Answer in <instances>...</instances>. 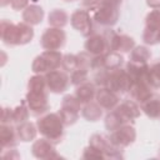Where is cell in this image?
I'll return each mask as SVG.
<instances>
[{
	"label": "cell",
	"mask_w": 160,
	"mask_h": 160,
	"mask_svg": "<svg viewBox=\"0 0 160 160\" xmlns=\"http://www.w3.org/2000/svg\"><path fill=\"white\" fill-rule=\"evenodd\" d=\"M40 134L50 140L51 142H59L64 134V122L59 115V112L48 114L40 118L36 122Z\"/></svg>",
	"instance_id": "1"
},
{
	"label": "cell",
	"mask_w": 160,
	"mask_h": 160,
	"mask_svg": "<svg viewBox=\"0 0 160 160\" xmlns=\"http://www.w3.org/2000/svg\"><path fill=\"white\" fill-rule=\"evenodd\" d=\"M61 62H62L61 52L56 50H46L41 55L35 58L31 69L35 74H45L56 70V68L60 66Z\"/></svg>",
	"instance_id": "2"
},
{
	"label": "cell",
	"mask_w": 160,
	"mask_h": 160,
	"mask_svg": "<svg viewBox=\"0 0 160 160\" xmlns=\"http://www.w3.org/2000/svg\"><path fill=\"white\" fill-rule=\"evenodd\" d=\"M105 86L114 92L122 94V92H126L130 90L131 80H130L126 70L118 68V69H112V70H110V72H108Z\"/></svg>",
	"instance_id": "3"
},
{
	"label": "cell",
	"mask_w": 160,
	"mask_h": 160,
	"mask_svg": "<svg viewBox=\"0 0 160 160\" xmlns=\"http://www.w3.org/2000/svg\"><path fill=\"white\" fill-rule=\"evenodd\" d=\"M66 35L60 28H50L42 34L40 44L45 50H59L64 46Z\"/></svg>",
	"instance_id": "4"
},
{
	"label": "cell",
	"mask_w": 160,
	"mask_h": 160,
	"mask_svg": "<svg viewBox=\"0 0 160 160\" xmlns=\"http://www.w3.org/2000/svg\"><path fill=\"white\" fill-rule=\"evenodd\" d=\"M119 18V10L116 6L100 2L94 9V20L101 25L111 26L118 21Z\"/></svg>",
	"instance_id": "5"
},
{
	"label": "cell",
	"mask_w": 160,
	"mask_h": 160,
	"mask_svg": "<svg viewBox=\"0 0 160 160\" xmlns=\"http://www.w3.org/2000/svg\"><path fill=\"white\" fill-rule=\"evenodd\" d=\"M135 139H136V131L132 126H130L128 124H125V125L120 126L119 129H116L115 131H112L109 138L110 142L116 149H121V148L130 145L131 142H134Z\"/></svg>",
	"instance_id": "6"
},
{
	"label": "cell",
	"mask_w": 160,
	"mask_h": 160,
	"mask_svg": "<svg viewBox=\"0 0 160 160\" xmlns=\"http://www.w3.org/2000/svg\"><path fill=\"white\" fill-rule=\"evenodd\" d=\"M45 80H46L48 89L55 94H60V92L65 91L68 89L69 81H70L68 74L64 71H59V70H52V71L46 72Z\"/></svg>",
	"instance_id": "7"
},
{
	"label": "cell",
	"mask_w": 160,
	"mask_h": 160,
	"mask_svg": "<svg viewBox=\"0 0 160 160\" xmlns=\"http://www.w3.org/2000/svg\"><path fill=\"white\" fill-rule=\"evenodd\" d=\"M26 102H28L29 109L32 112V115H39V114L45 112L49 109L46 90H42V91H28Z\"/></svg>",
	"instance_id": "8"
},
{
	"label": "cell",
	"mask_w": 160,
	"mask_h": 160,
	"mask_svg": "<svg viewBox=\"0 0 160 160\" xmlns=\"http://www.w3.org/2000/svg\"><path fill=\"white\" fill-rule=\"evenodd\" d=\"M70 21H71V25L75 30H78L80 34L88 36L90 35L91 32V29H92V25H91V18H90V14L84 10V9H79L76 10L71 18H70Z\"/></svg>",
	"instance_id": "9"
},
{
	"label": "cell",
	"mask_w": 160,
	"mask_h": 160,
	"mask_svg": "<svg viewBox=\"0 0 160 160\" xmlns=\"http://www.w3.org/2000/svg\"><path fill=\"white\" fill-rule=\"evenodd\" d=\"M0 34L1 40L6 45H20V30L18 24L2 20L0 24Z\"/></svg>",
	"instance_id": "10"
},
{
	"label": "cell",
	"mask_w": 160,
	"mask_h": 160,
	"mask_svg": "<svg viewBox=\"0 0 160 160\" xmlns=\"http://www.w3.org/2000/svg\"><path fill=\"white\" fill-rule=\"evenodd\" d=\"M150 68L145 64L132 62L129 61L126 65V72L131 80V84L134 82H148V75H149Z\"/></svg>",
	"instance_id": "11"
},
{
	"label": "cell",
	"mask_w": 160,
	"mask_h": 160,
	"mask_svg": "<svg viewBox=\"0 0 160 160\" xmlns=\"http://www.w3.org/2000/svg\"><path fill=\"white\" fill-rule=\"evenodd\" d=\"M32 154L35 158H39V159H51L54 156H59L55 154V149H54V145L51 144L50 140L48 139H40V140H36L34 144H32Z\"/></svg>",
	"instance_id": "12"
},
{
	"label": "cell",
	"mask_w": 160,
	"mask_h": 160,
	"mask_svg": "<svg viewBox=\"0 0 160 160\" xmlns=\"http://www.w3.org/2000/svg\"><path fill=\"white\" fill-rule=\"evenodd\" d=\"M95 96H96V102L102 109L106 110L114 109L119 102V96L116 95V92L109 90L108 88H101L100 90H98Z\"/></svg>",
	"instance_id": "13"
},
{
	"label": "cell",
	"mask_w": 160,
	"mask_h": 160,
	"mask_svg": "<svg viewBox=\"0 0 160 160\" xmlns=\"http://www.w3.org/2000/svg\"><path fill=\"white\" fill-rule=\"evenodd\" d=\"M116 112L122 118L124 122L128 124L129 121H132L134 119H136L140 115V109L135 101L126 100L116 108Z\"/></svg>",
	"instance_id": "14"
},
{
	"label": "cell",
	"mask_w": 160,
	"mask_h": 160,
	"mask_svg": "<svg viewBox=\"0 0 160 160\" xmlns=\"http://www.w3.org/2000/svg\"><path fill=\"white\" fill-rule=\"evenodd\" d=\"M85 49L89 54L101 55L108 49L105 36L104 35H91V36H89V39L85 42Z\"/></svg>",
	"instance_id": "15"
},
{
	"label": "cell",
	"mask_w": 160,
	"mask_h": 160,
	"mask_svg": "<svg viewBox=\"0 0 160 160\" xmlns=\"http://www.w3.org/2000/svg\"><path fill=\"white\" fill-rule=\"evenodd\" d=\"M151 86L148 82H134L130 86V95L132 98V100L139 101V102H144L146 100H149L151 98Z\"/></svg>",
	"instance_id": "16"
},
{
	"label": "cell",
	"mask_w": 160,
	"mask_h": 160,
	"mask_svg": "<svg viewBox=\"0 0 160 160\" xmlns=\"http://www.w3.org/2000/svg\"><path fill=\"white\" fill-rule=\"evenodd\" d=\"M16 130L10 124H1L0 126V142L1 148H11L16 145Z\"/></svg>",
	"instance_id": "17"
},
{
	"label": "cell",
	"mask_w": 160,
	"mask_h": 160,
	"mask_svg": "<svg viewBox=\"0 0 160 160\" xmlns=\"http://www.w3.org/2000/svg\"><path fill=\"white\" fill-rule=\"evenodd\" d=\"M42 18H44V10L39 5H29L28 8H25L22 12V20L29 25L40 24Z\"/></svg>",
	"instance_id": "18"
},
{
	"label": "cell",
	"mask_w": 160,
	"mask_h": 160,
	"mask_svg": "<svg viewBox=\"0 0 160 160\" xmlns=\"http://www.w3.org/2000/svg\"><path fill=\"white\" fill-rule=\"evenodd\" d=\"M16 132H18V138L21 141H31L36 136L35 125L32 122H29V121L19 124V126L16 129Z\"/></svg>",
	"instance_id": "19"
},
{
	"label": "cell",
	"mask_w": 160,
	"mask_h": 160,
	"mask_svg": "<svg viewBox=\"0 0 160 160\" xmlns=\"http://www.w3.org/2000/svg\"><path fill=\"white\" fill-rule=\"evenodd\" d=\"M95 95H96L95 88L92 84H89V82H84V84L79 85V88L75 92V96L78 98V100L81 104L82 102H90Z\"/></svg>",
	"instance_id": "20"
},
{
	"label": "cell",
	"mask_w": 160,
	"mask_h": 160,
	"mask_svg": "<svg viewBox=\"0 0 160 160\" xmlns=\"http://www.w3.org/2000/svg\"><path fill=\"white\" fill-rule=\"evenodd\" d=\"M102 115V108L98 102H86L82 109V116L89 121H96Z\"/></svg>",
	"instance_id": "21"
},
{
	"label": "cell",
	"mask_w": 160,
	"mask_h": 160,
	"mask_svg": "<svg viewBox=\"0 0 160 160\" xmlns=\"http://www.w3.org/2000/svg\"><path fill=\"white\" fill-rule=\"evenodd\" d=\"M141 110L151 119L160 118V100L159 99H149L141 104Z\"/></svg>",
	"instance_id": "22"
},
{
	"label": "cell",
	"mask_w": 160,
	"mask_h": 160,
	"mask_svg": "<svg viewBox=\"0 0 160 160\" xmlns=\"http://www.w3.org/2000/svg\"><path fill=\"white\" fill-rule=\"evenodd\" d=\"M49 24L52 28H62L68 24V14L62 9H55L49 14Z\"/></svg>",
	"instance_id": "23"
},
{
	"label": "cell",
	"mask_w": 160,
	"mask_h": 160,
	"mask_svg": "<svg viewBox=\"0 0 160 160\" xmlns=\"http://www.w3.org/2000/svg\"><path fill=\"white\" fill-rule=\"evenodd\" d=\"M149 59H150V51L145 46H136V48H134V50H131L130 61L145 64Z\"/></svg>",
	"instance_id": "24"
},
{
	"label": "cell",
	"mask_w": 160,
	"mask_h": 160,
	"mask_svg": "<svg viewBox=\"0 0 160 160\" xmlns=\"http://www.w3.org/2000/svg\"><path fill=\"white\" fill-rule=\"evenodd\" d=\"M59 115H60L64 125H71V124H74L78 120L79 111L75 110V109H71V108H68V106H62L61 105V109L59 111Z\"/></svg>",
	"instance_id": "25"
},
{
	"label": "cell",
	"mask_w": 160,
	"mask_h": 160,
	"mask_svg": "<svg viewBox=\"0 0 160 160\" xmlns=\"http://www.w3.org/2000/svg\"><path fill=\"white\" fill-rule=\"evenodd\" d=\"M122 125H125V122H124L122 118L116 112V110L112 111V112H110V114L106 116L105 126H106V129H108L109 131L112 132V131H115L116 129H119V128L122 126Z\"/></svg>",
	"instance_id": "26"
},
{
	"label": "cell",
	"mask_w": 160,
	"mask_h": 160,
	"mask_svg": "<svg viewBox=\"0 0 160 160\" xmlns=\"http://www.w3.org/2000/svg\"><path fill=\"white\" fill-rule=\"evenodd\" d=\"M104 60H105V68L109 70L118 69L122 64V56L120 54H118L116 51H109L104 56Z\"/></svg>",
	"instance_id": "27"
},
{
	"label": "cell",
	"mask_w": 160,
	"mask_h": 160,
	"mask_svg": "<svg viewBox=\"0 0 160 160\" xmlns=\"http://www.w3.org/2000/svg\"><path fill=\"white\" fill-rule=\"evenodd\" d=\"M148 84L155 89L160 88V62L150 68L149 75H148Z\"/></svg>",
	"instance_id": "28"
},
{
	"label": "cell",
	"mask_w": 160,
	"mask_h": 160,
	"mask_svg": "<svg viewBox=\"0 0 160 160\" xmlns=\"http://www.w3.org/2000/svg\"><path fill=\"white\" fill-rule=\"evenodd\" d=\"M19 30H20V45L28 44L29 41H31L32 36H34V30L32 28L26 24V22H19Z\"/></svg>",
	"instance_id": "29"
},
{
	"label": "cell",
	"mask_w": 160,
	"mask_h": 160,
	"mask_svg": "<svg viewBox=\"0 0 160 160\" xmlns=\"http://www.w3.org/2000/svg\"><path fill=\"white\" fill-rule=\"evenodd\" d=\"M146 29L160 30V10L155 9L146 16Z\"/></svg>",
	"instance_id": "30"
},
{
	"label": "cell",
	"mask_w": 160,
	"mask_h": 160,
	"mask_svg": "<svg viewBox=\"0 0 160 160\" xmlns=\"http://www.w3.org/2000/svg\"><path fill=\"white\" fill-rule=\"evenodd\" d=\"M29 118V110L25 108L24 104L16 106L14 110H12V121L16 122V124H21V122H25Z\"/></svg>",
	"instance_id": "31"
},
{
	"label": "cell",
	"mask_w": 160,
	"mask_h": 160,
	"mask_svg": "<svg viewBox=\"0 0 160 160\" xmlns=\"http://www.w3.org/2000/svg\"><path fill=\"white\" fill-rule=\"evenodd\" d=\"M62 68L65 71H74L79 68V58L76 55H65L62 56V62H61Z\"/></svg>",
	"instance_id": "32"
},
{
	"label": "cell",
	"mask_w": 160,
	"mask_h": 160,
	"mask_svg": "<svg viewBox=\"0 0 160 160\" xmlns=\"http://www.w3.org/2000/svg\"><path fill=\"white\" fill-rule=\"evenodd\" d=\"M70 80H71V82L74 85H78V86L84 84V82H86V80H88V69L78 68L76 70L72 71Z\"/></svg>",
	"instance_id": "33"
},
{
	"label": "cell",
	"mask_w": 160,
	"mask_h": 160,
	"mask_svg": "<svg viewBox=\"0 0 160 160\" xmlns=\"http://www.w3.org/2000/svg\"><path fill=\"white\" fill-rule=\"evenodd\" d=\"M142 39H144V41L146 44H150V45L158 44L159 42V30H151V29H146L145 28Z\"/></svg>",
	"instance_id": "34"
},
{
	"label": "cell",
	"mask_w": 160,
	"mask_h": 160,
	"mask_svg": "<svg viewBox=\"0 0 160 160\" xmlns=\"http://www.w3.org/2000/svg\"><path fill=\"white\" fill-rule=\"evenodd\" d=\"M82 158H85V159H89V158L102 159V158H105V155H104L102 151H100L99 149H96V148H94V146L90 145L89 148L85 149V151H84V154H82Z\"/></svg>",
	"instance_id": "35"
},
{
	"label": "cell",
	"mask_w": 160,
	"mask_h": 160,
	"mask_svg": "<svg viewBox=\"0 0 160 160\" xmlns=\"http://www.w3.org/2000/svg\"><path fill=\"white\" fill-rule=\"evenodd\" d=\"M29 0H11L10 1V5L14 10H21L24 8H28L29 5Z\"/></svg>",
	"instance_id": "36"
},
{
	"label": "cell",
	"mask_w": 160,
	"mask_h": 160,
	"mask_svg": "<svg viewBox=\"0 0 160 160\" xmlns=\"http://www.w3.org/2000/svg\"><path fill=\"white\" fill-rule=\"evenodd\" d=\"M12 121V110L11 109H2V115H1V122L8 124Z\"/></svg>",
	"instance_id": "37"
},
{
	"label": "cell",
	"mask_w": 160,
	"mask_h": 160,
	"mask_svg": "<svg viewBox=\"0 0 160 160\" xmlns=\"http://www.w3.org/2000/svg\"><path fill=\"white\" fill-rule=\"evenodd\" d=\"M99 4H100V0H82L81 1V5L89 10H94Z\"/></svg>",
	"instance_id": "38"
},
{
	"label": "cell",
	"mask_w": 160,
	"mask_h": 160,
	"mask_svg": "<svg viewBox=\"0 0 160 160\" xmlns=\"http://www.w3.org/2000/svg\"><path fill=\"white\" fill-rule=\"evenodd\" d=\"M146 4L152 9H160V0H146Z\"/></svg>",
	"instance_id": "39"
},
{
	"label": "cell",
	"mask_w": 160,
	"mask_h": 160,
	"mask_svg": "<svg viewBox=\"0 0 160 160\" xmlns=\"http://www.w3.org/2000/svg\"><path fill=\"white\" fill-rule=\"evenodd\" d=\"M100 2H104V4H109V5H112V6H116L119 8L121 0H100Z\"/></svg>",
	"instance_id": "40"
},
{
	"label": "cell",
	"mask_w": 160,
	"mask_h": 160,
	"mask_svg": "<svg viewBox=\"0 0 160 160\" xmlns=\"http://www.w3.org/2000/svg\"><path fill=\"white\" fill-rule=\"evenodd\" d=\"M10 1H11V0H1V6H5V5L10 4Z\"/></svg>",
	"instance_id": "41"
},
{
	"label": "cell",
	"mask_w": 160,
	"mask_h": 160,
	"mask_svg": "<svg viewBox=\"0 0 160 160\" xmlns=\"http://www.w3.org/2000/svg\"><path fill=\"white\" fill-rule=\"evenodd\" d=\"M159 42H160V30H159Z\"/></svg>",
	"instance_id": "42"
},
{
	"label": "cell",
	"mask_w": 160,
	"mask_h": 160,
	"mask_svg": "<svg viewBox=\"0 0 160 160\" xmlns=\"http://www.w3.org/2000/svg\"><path fill=\"white\" fill-rule=\"evenodd\" d=\"M64 1H75V0H64Z\"/></svg>",
	"instance_id": "43"
}]
</instances>
